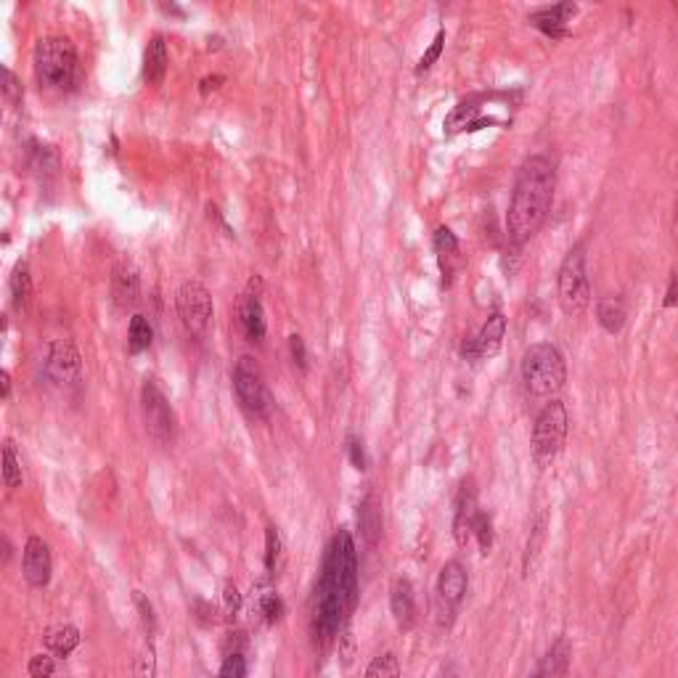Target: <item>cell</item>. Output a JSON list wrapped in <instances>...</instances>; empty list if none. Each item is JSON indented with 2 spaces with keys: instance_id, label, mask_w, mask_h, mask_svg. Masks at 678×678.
I'll return each mask as SVG.
<instances>
[{
  "instance_id": "18",
  "label": "cell",
  "mask_w": 678,
  "mask_h": 678,
  "mask_svg": "<svg viewBox=\"0 0 678 678\" xmlns=\"http://www.w3.org/2000/svg\"><path fill=\"white\" fill-rule=\"evenodd\" d=\"M239 326H242L244 337L250 339V342H260V339L266 337L268 324H266V310H263L260 297L244 294L239 300Z\"/></svg>"
},
{
  "instance_id": "31",
  "label": "cell",
  "mask_w": 678,
  "mask_h": 678,
  "mask_svg": "<svg viewBox=\"0 0 678 678\" xmlns=\"http://www.w3.org/2000/svg\"><path fill=\"white\" fill-rule=\"evenodd\" d=\"M3 101L11 109H19L24 101V85L11 67H3Z\"/></svg>"
},
{
  "instance_id": "45",
  "label": "cell",
  "mask_w": 678,
  "mask_h": 678,
  "mask_svg": "<svg viewBox=\"0 0 678 678\" xmlns=\"http://www.w3.org/2000/svg\"><path fill=\"white\" fill-rule=\"evenodd\" d=\"M339 644H342V660H344V665H350V663H352V655H355V647H352V636H350V633L339 636Z\"/></svg>"
},
{
  "instance_id": "47",
  "label": "cell",
  "mask_w": 678,
  "mask_h": 678,
  "mask_svg": "<svg viewBox=\"0 0 678 678\" xmlns=\"http://www.w3.org/2000/svg\"><path fill=\"white\" fill-rule=\"evenodd\" d=\"M162 11L175 13V16H183V8H181V5H175V3H162Z\"/></svg>"
},
{
  "instance_id": "48",
  "label": "cell",
  "mask_w": 678,
  "mask_h": 678,
  "mask_svg": "<svg viewBox=\"0 0 678 678\" xmlns=\"http://www.w3.org/2000/svg\"><path fill=\"white\" fill-rule=\"evenodd\" d=\"M674 231H676V239H678V212H676V225H674Z\"/></svg>"
},
{
  "instance_id": "40",
  "label": "cell",
  "mask_w": 678,
  "mask_h": 678,
  "mask_svg": "<svg viewBox=\"0 0 678 678\" xmlns=\"http://www.w3.org/2000/svg\"><path fill=\"white\" fill-rule=\"evenodd\" d=\"M289 352H292V360H294L300 369H305V366H308V350H305V339L300 337V335H292V337H289Z\"/></svg>"
},
{
  "instance_id": "7",
  "label": "cell",
  "mask_w": 678,
  "mask_h": 678,
  "mask_svg": "<svg viewBox=\"0 0 678 678\" xmlns=\"http://www.w3.org/2000/svg\"><path fill=\"white\" fill-rule=\"evenodd\" d=\"M233 393L244 411L258 419H268L273 413V395L263 379L260 366L252 355H242L233 366Z\"/></svg>"
},
{
  "instance_id": "43",
  "label": "cell",
  "mask_w": 678,
  "mask_h": 678,
  "mask_svg": "<svg viewBox=\"0 0 678 678\" xmlns=\"http://www.w3.org/2000/svg\"><path fill=\"white\" fill-rule=\"evenodd\" d=\"M665 308H676L678 305V271L671 273V281H668V289H665V300H663Z\"/></svg>"
},
{
  "instance_id": "29",
  "label": "cell",
  "mask_w": 678,
  "mask_h": 678,
  "mask_svg": "<svg viewBox=\"0 0 678 678\" xmlns=\"http://www.w3.org/2000/svg\"><path fill=\"white\" fill-rule=\"evenodd\" d=\"M281 567H284V541H281L278 528L268 525L266 528V570L275 575Z\"/></svg>"
},
{
  "instance_id": "23",
  "label": "cell",
  "mask_w": 678,
  "mask_h": 678,
  "mask_svg": "<svg viewBox=\"0 0 678 678\" xmlns=\"http://www.w3.org/2000/svg\"><path fill=\"white\" fill-rule=\"evenodd\" d=\"M570 655H572V649H570V641L564 639V636H559L554 644H551V649L546 652V660H543L541 665V678H567V671H570Z\"/></svg>"
},
{
  "instance_id": "1",
  "label": "cell",
  "mask_w": 678,
  "mask_h": 678,
  "mask_svg": "<svg viewBox=\"0 0 678 678\" xmlns=\"http://www.w3.org/2000/svg\"><path fill=\"white\" fill-rule=\"evenodd\" d=\"M556 189V170L548 157H528L514 178V191L506 212V236L514 247L530 242L546 223Z\"/></svg>"
},
{
  "instance_id": "6",
  "label": "cell",
  "mask_w": 678,
  "mask_h": 678,
  "mask_svg": "<svg viewBox=\"0 0 678 678\" xmlns=\"http://www.w3.org/2000/svg\"><path fill=\"white\" fill-rule=\"evenodd\" d=\"M567 427H570V416L562 401H551L541 408V413L536 416L533 424V459L536 464L546 470L559 451L564 448L567 440Z\"/></svg>"
},
{
  "instance_id": "28",
  "label": "cell",
  "mask_w": 678,
  "mask_h": 678,
  "mask_svg": "<svg viewBox=\"0 0 678 678\" xmlns=\"http://www.w3.org/2000/svg\"><path fill=\"white\" fill-rule=\"evenodd\" d=\"M151 339H154V329H151L148 318L136 313V316L131 318V326H128V350H131L133 355H136V352H143V350H148Z\"/></svg>"
},
{
  "instance_id": "33",
  "label": "cell",
  "mask_w": 678,
  "mask_h": 678,
  "mask_svg": "<svg viewBox=\"0 0 678 678\" xmlns=\"http://www.w3.org/2000/svg\"><path fill=\"white\" fill-rule=\"evenodd\" d=\"M472 536H475L477 543H479V551L487 554L490 546H493V520H490V514L477 512L475 522H472Z\"/></svg>"
},
{
  "instance_id": "49",
  "label": "cell",
  "mask_w": 678,
  "mask_h": 678,
  "mask_svg": "<svg viewBox=\"0 0 678 678\" xmlns=\"http://www.w3.org/2000/svg\"><path fill=\"white\" fill-rule=\"evenodd\" d=\"M530 678H541V674H536V676H530Z\"/></svg>"
},
{
  "instance_id": "17",
  "label": "cell",
  "mask_w": 678,
  "mask_h": 678,
  "mask_svg": "<svg viewBox=\"0 0 678 678\" xmlns=\"http://www.w3.org/2000/svg\"><path fill=\"white\" fill-rule=\"evenodd\" d=\"M390 610L398 623V628L411 631L416 623V594H413V583L408 578H395L393 589H390Z\"/></svg>"
},
{
  "instance_id": "20",
  "label": "cell",
  "mask_w": 678,
  "mask_h": 678,
  "mask_svg": "<svg viewBox=\"0 0 678 678\" xmlns=\"http://www.w3.org/2000/svg\"><path fill=\"white\" fill-rule=\"evenodd\" d=\"M167 64H170V56H167V43L162 35H154L146 46V54H143V80L148 85H162L165 82V74H167Z\"/></svg>"
},
{
  "instance_id": "16",
  "label": "cell",
  "mask_w": 678,
  "mask_h": 678,
  "mask_svg": "<svg viewBox=\"0 0 678 678\" xmlns=\"http://www.w3.org/2000/svg\"><path fill=\"white\" fill-rule=\"evenodd\" d=\"M112 297L120 308H136L140 300V275L131 263H117L112 271Z\"/></svg>"
},
{
  "instance_id": "9",
  "label": "cell",
  "mask_w": 678,
  "mask_h": 678,
  "mask_svg": "<svg viewBox=\"0 0 678 678\" xmlns=\"http://www.w3.org/2000/svg\"><path fill=\"white\" fill-rule=\"evenodd\" d=\"M140 411H143L148 435L162 445L173 443V437H175V413H173L167 395L162 393V387L154 379H146L140 385Z\"/></svg>"
},
{
  "instance_id": "37",
  "label": "cell",
  "mask_w": 678,
  "mask_h": 678,
  "mask_svg": "<svg viewBox=\"0 0 678 678\" xmlns=\"http://www.w3.org/2000/svg\"><path fill=\"white\" fill-rule=\"evenodd\" d=\"M27 671H30V676L32 678H54V674H56V663H54L51 655H35V657L30 660Z\"/></svg>"
},
{
  "instance_id": "32",
  "label": "cell",
  "mask_w": 678,
  "mask_h": 678,
  "mask_svg": "<svg viewBox=\"0 0 678 678\" xmlns=\"http://www.w3.org/2000/svg\"><path fill=\"white\" fill-rule=\"evenodd\" d=\"M3 482L5 487H19L21 485V464L16 459V451H13V443H5L3 445Z\"/></svg>"
},
{
  "instance_id": "3",
  "label": "cell",
  "mask_w": 678,
  "mask_h": 678,
  "mask_svg": "<svg viewBox=\"0 0 678 678\" xmlns=\"http://www.w3.org/2000/svg\"><path fill=\"white\" fill-rule=\"evenodd\" d=\"M522 382L530 395L551 398L567 382V363L556 344L536 342L522 355Z\"/></svg>"
},
{
  "instance_id": "5",
  "label": "cell",
  "mask_w": 678,
  "mask_h": 678,
  "mask_svg": "<svg viewBox=\"0 0 678 678\" xmlns=\"http://www.w3.org/2000/svg\"><path fill=\"white\" fill-rule=\"evenodd\" d=\"M556 294L564 316H581L591 305V281L586 268V244H575L556 273Z\"/></svg>"
},
{
  "instance_id": "38",
  "label": "cell",
  "mask_w": 678,
  "mask_h": 678,
  "mask_svg": "<svg viewBox=\"0 0 678 678\" xmlns=\"http://www.w3.org/2000/svg\"><path fill=\"white\" fill-rule=\"evenodd\" d=\"M347 456L352 462V467L358 472H366L369 470V456H366V448H363V440H358L355 435L347 437Z\"/></svg>"
},
{
  "instance_id": "34",
  "label": "cell",
  "mask_w": 678,
  "mask_h": 678,
  "mask_svg": "<svg viewBox=\"0 0 678 678\" xmlns=\"http://www.w3.org/2000/svg\"><path fill=\"white\" fill-rule=\"evenodd\" d=\"M443 48H445V30H440V32L435 35V40L429 43V48H427V51H424V56L419 59V64H416V72L421 74V72H427V69L435 67V62L440 59Z\"/></svg>"
},
{
  "instance_id": "30",
  "label": "cell",
  "mask_w": 678,
  "mask_h": 678,
  "mask_svg": "<svg viewBox=\"0 0 678 678\" xmlns=\"http://www.w3.org/2000/svg\"><path fill=\"white\" fill-rule=\"evenodd\" d=\"M366 678H401V663L393 652H385L371 660L366 668Z\"/></svg>"
},
{
  "instance_id": "24",
  "label": "cell",
  "mask_w": 678,
  "mask_h": 678,
  "mask_svg": "<svg viewBox=\"0 0 678 678\" xmlns=\"http://www.w3.org/2000/svg\"><path fill=\"white\" fill-rule=\"evenodd\" d=\"M8 289H11V305L19 313H24L30 308V302H32V275H30V266L24 260L13 266Z\"/></svg>"
},
{
  "instance_id": "36",
  "label": "cell",
  "mask_w": 678,
  "mask_h": 678,
  "mask_svg": "<svg viewBox=\"0 0 678 678\" xmlns=\"http://www.w3.org/2000/svg\"><path fill=\"white\" fill-rule=\"evenodd\" d=\"M260 612L268 623H278L284 617V602L275 591H266L260 594Z\"/></svg>"
},
{
  "instance_id": "26",
  "label": "cell",
  "mask_w": 678,
  "mask_h": 678,
  "mask_svg": "<svg viewBox=\"0 0 678 678\" xmlns=\"http://www.w3.org/2000/svg\"><path fill=\"white\" fill-rule=\"evenodd\" d=\"M80 644V631L69 623L54 625L46 631V647L56 655V657H69Z\"/></svg>"
},
{
  "instance_id": "4",
  "label": "cell",
  "mask_w": 678,
  "mask_h": 678,
  "mask_svg": "<svg viewBox=\"0 0 678 678\" xmlns=\"http://www.w3.org/2000/svg\"><path fill=\"white\" fill-rule=\"evenodd\" d=\"M321 578L335 583L347 605V610H355L358 605V551L355 541L347 530H337L335 538L326 546Z\"/></svg>"
},
{
  "instance_id": "11",
  "label": "cell",
  "mask_w": 678,
  "mask_h": 678,
  "mask_svg": "<svg viewBox=\"0 0 678 678\" xmlns=\"http://www.w3.org/2000/svg\"><path fill=\"white\" fill-rule=\"evenodd\" d=\"M82 374V358L72 339H54L46 352V377L56 385H72L80 382Z\"/></svg>"
},
{
  "instance_id": "46",
  "label": "cell",
  "mask_w": 678,
  "mask_h": 678,
  "mask_svg": "<svg viewBox=\"0 0 678 678\" xmlns=\"http://www.w3.org/2000/svg\"><path fill=\"white\" fill-rule=\"evenodd\" d=\"M0 382H3V398H8L11 395V377H8V371L0 374Z\"/></svg>"
},
{
  "instance_id": "10",
  "label": "cell",
  "mask_w": 678,
  "mask_h": 678,
  "mask_svg": "<svg viewBox=\"0 0 678 678\" xmlns=\"http://www.w3.org/2000/svg\"><path fill=\"white\" fill-rule=\"evenodd\" d=\"M467 586H470V578H467V567L462 562H445L440 575H437V586H435V594H437V614H440V623L443 625H451L453 620V612L459 610L464 594H467Z\"/></svg>"
},
{
  "instance_id": "21",
  "label": "cell",
  "mask_w": 678,
  "mask_h": 678,
  "mask_svg": "<svg viewBox=\"0 0 678 678\" xmlns=\"http://www.w3.org/2000/svg\"><path fill=\"white\" fill-rule=\"evenodd\" d=\"M482 112V96H470L464 101H459L453 106V112L445 117V136H456V133H470V128L479 120Z\"/></svg>"
},
{
  "instance_id": "39",
  "label": "cell",
  "mask_w": 678,
  "mask_h": 678,
  "mask_svg": "<svg viewBox=\"0 0 678 678\" xmlns=\"http://www.w3.org/2000/svg\"><path fill=\"white\" fill-rule=\"evenodd\" d=\"M136 678H157V657L151 644L136 657Z\"/></svg>"
},
{
  "instance_id": "2",
  "label": "cell",
  "mask_w": 678,
  "mask_h": 678,
  "mask_svg": "<svg viewBox=\"0 0 678 678\" xmlns=\"http://www.w3.org/2000/svg\"><path fill=\"white\" fill-rule=\"evenodd\" d=\"M35 74L43 88L69 93L80 82V56L74 43L64 35H46L35 43Z\"/></svg>"
},
{
  "instance_id": "22",
  "label": "cell",
  "mask_w": 678,
  "mask_h": 678,
  "mask_svg": "<svg viewBox=\"0 0 678 678\" xmlns=\"http://www.w3.org/2000/svg\"><path fill=\"white\" fill-rule=\"evenodd\" d=\"M435 252L440 258V271H443V284L451 286L453 278V263L459 260V239L448 225H440L435 231Z\"/></svg>"
},
{
  "instance_id": "35",
  "label": "cell",
  "mask_w": 678,
  "mask_h": 678,
  "mask_svg": "<svg viewBox=\"0 0 678 678\" xmlns=\"http://www.w3.org/2000/svg\"><path fill=\"white\" fill-rule=\"evenodd\" d=\"M217 678H247V660L242 652H228L223 665H220V676Z\"/></svg>"
},
{
  "instance_id": "14",
  "label": "cell",
  "mask_w": 678,
  "mask_h": 678,
  "mask_svg": "<svg viewBox=\"0 0 678 678\" xmlns=\"http://www.w3.org/2000/svg\"><path fill=\"white\" fill-rule=\"evenodd\" d=\"M578 13V5L575 3H556V5H546V8H538L528 16V21L541 30L543 35H548L551 40H559V38H567L570 30H567V21Z\"/></svg>"
},
{
  "instance_id": "44",
  "label": "cell",
  "mask_w": 678,
  "mask_h": 678,
  "mask_svg": "<svg viewBox=\"0 0 678 678\" xmlns=\"http://www.w3.org/2000/svg\"><path fill=\"white\" fill-rule=\"evenodd\" d=\"M223 82H225V74H207V77H202V80H199V93H202V96H207L209 90H217Z\"/></svg>"
},
{
  "instance_id": "19",
  "label": "cell",
  "mask_w": 678,
  "mask_h": 678,
  "mask_svg": "<svg viewBox=\"0 0 678 678\" xmlns=\"http://www.w3.org/2000/svg\"><path fill=\"white\" fill-rule=\"evenodd\" d=\"M358 525H360V536L369 546H377L382 541V501L374 490H369L358 506Z\"/></svg>"
},
{
  "instance_id": "13",
  "label": "cell",
  "mask_w": 678,
  "mask_h": 678,
  "mask_svg": "<svg viewBox=\"0 0 678 678\" xmlns=\"http://www.w3.org/2000/svg\"><path fill=\"white\" fill-rule=\"evenodd\" d=\"M21 570H24V578H27L30 586H35V589L48 586L51 572H54V559H51V546L40 536H30L24 543Z\"/></svg>"
},
{
  "instance_id": "12",
  "label": "cell",
  "mask_w": 678,
  "mask_h": 678,
  "mask_svg": "<svg viewBox=\"0 0 678 678\" xmlns=\"http://www.w3.org/2000/svg\"><path fill=\"white\" fill-rule=\"evenodd\" d=\"M504 337H506V318H504V313H493V316H487V321L482 324V329L475 337H467L462 342V355L472 363L482 360V358H493V355H498Z\"/></svg>"
},
{
  "instance_id": "42",
  "label": "cell",
  "mask_w": 678,
  "mask_h": 678,
  "mask_svg": "<svg viewBox=\"0 0 678 678\" xmlns=\"http://www.w3.org/2000/svg\"><path fill=\"white\" fill-rule=\"evenodd\" d=\"M136 602H138V610H140V617H143V625L148 628V631H154L157 628V620H154V610H151V605L146 602V597L136 591Z\"/></svg>"
},
{
  "instance_id": "15",
  "label": "cell",
  "mask_w": 678,
  "mask_h": 678,
  "mask_svg": "<svg viewBox=\"0 0 678 678\" xmlns=\"http://www.w3.org/2000/svg\"><path fill=\"white\" fill-rule=\"evenodd\" d=\"M477 509V490L472 479H464L456 496V517H453V536L462 548H467V543L472 538V522H475Z\"/></svg>"
},
{
  "instance_id": "8",
  "label": "cell",
  "mask_w": 678,
  "mask_h": 678,
  "mask_svg": "<svg viewBox=\"0 0 678 678\" xmlns=\"http://www.w3.org/2000/svg\"><path fill=\"white\" fill-rule=\"evenodd\" d=\"M175 310H178L181 324L191 335L202 337V335L209 332L212 318H215V305H212L209 289L204 286L202 281H186V284H181V289L175 294Z\"/></svg>"
},
{
  "instance_id": "27",
  "label": "cell",
  "mask_w": 678,
  "mask_h": 678,
  "mask_svg": "<svg viewBox=\"0 0 678 678\" xmlns=\"http://www.w3.org/2000/svg\"><path fill=\"white\" fill-rule=\"evenodd\" d=\"M30 167L35 173H43V175H54L59 170V154L56 148L40 143V140H32L30 143Z\"/></svg>"
},
{
  "instance_id": "41",
  "label": "cell",
  "mask_w": 678,
  "mask_h": 678,
  "mask_svg": "<svg viewBox=\"0 0 678 678\" xmlns=\"http://www.w3.org/2000/svg\"><path fill=\"white\" fill-rule=\"evenodd\" d=\"M223 602H225V610L231 612V614H236L239 607H242V594H239V589H236L233 583H225V589H223Z\"/></svg>"
},
{
  "instance_id": "25",
  "label": "cell",
  "mask_w": 678,
  "mask_h": 678,
  "mask_svg": "<svg viewBox=\"0 0 678 678\" xmlns=\"http://www.w3.org/2000/svg\"><path fill=\"white\" fill-rule=\"evenodd\" d=\"M597 321H599V326L607 335H620L623 326H625V321H628L625 305L617 297H602L597 302Z\"/></svg>"
}]
</instances>
